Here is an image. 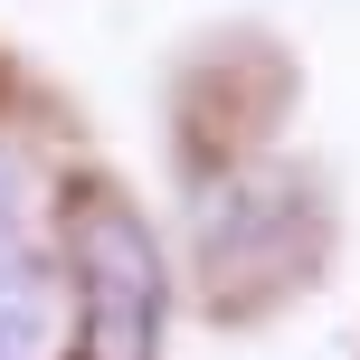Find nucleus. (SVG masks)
Returning <instances> with one entry per match:
<instances>
[{"mask_svg":"<svg viewBox=\"0 0 360 360\" xmlns=\"http://www.w3.org/2000/svg\"><path fill=\"white\" fill-rule=\"evenodd\" d=\"M190 256H199V285H209L218 313H266L275 294L313 285V256H323V199H313V180L294 162L228 171L190 209Z\"/></svg>","mask_w":360,"mask_h":360,"instance_id":"2","label":"nucleus"},{"mask_svg":"<svg viewBox=\"0 0 360 360\" xmlns=\"http://www.w3.org/2000/svg\"><path fill=\"white\" fill-rule=\"evenodd\" d=\"M57 256H67V351L57 360H162L171 266H162L152 218L114 180H76L67 190Z\"/></svg>","mask_w":360,"mask_h":360,"instance_id":"1","label":"nucleus"},{"mask_svg":"<svg viewBox=\"0 0 360 360\" xmlns=\"http://www.w3.org/2000/svg\"><path fill=\"white\" fill-rule=\"evenodd\" d=\"M10 228H19V162L0 152V247H10Z\"/></svg>","mask_w":360,"mask_h":360,"instance_id":"4","label":"nucleus"},{"mask_svg":"<svg viewBox=\"0 0 360 360\" xmlns=\"http://www.w3.org/2000/svg\"><path fill=\"white\" fill-rule=\"evenodd\" d=\"M57 332V275L38 247H0V360H38Z\"/></svg>","mask_w":360,"mask_h":360,"instance_id":"3","label":"nucleus"}]
</instances>
